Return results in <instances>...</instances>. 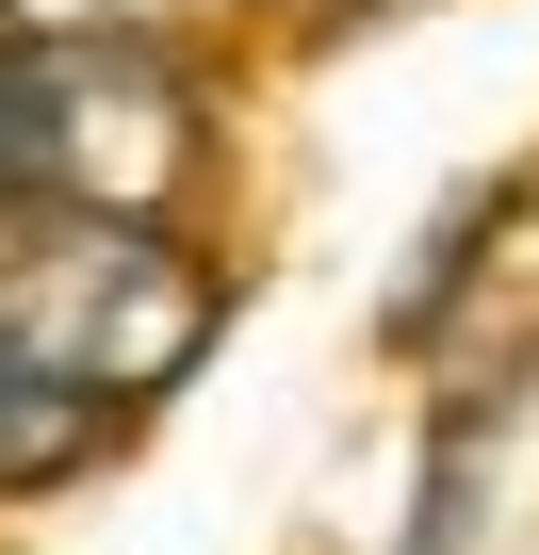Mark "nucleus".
<instances>
[{
	"label": "nucleus",
	"mask_w": 539,
	"mask_h": 555,
	"mask_svg": "<svg viewBox=\"0 0 539 555\" xmlns=\"http://www.w3.org/2000/svg\"><path fill=\"white\" fill-rule=\"evenodd\" d=\"M229 327V278L196 229H115V212H50L17 196L0 212V360L34 392H66L82 425L164 409Z\"/></svg>",
	"instance_id": "nucleus-1"
},
{
	"label": "nucleus",
	"mask_w": 539,
	"mask_h": 555,
	"mask_svg": "<svg viewBox=\"0 0 539 555\" xmlns=\"http://www.w3.org/2000/svg\"><path fill=\"white\" fill-rule=\"evenodd\" d=\"M213 180H229V82H213V50L34 34V196H50V212L196 229Z\"/></svg>",
	"instance_id": "nucleus-2"
},
{
	"label": "nucleus",
	"mask_w": 539,
	"mask_h": 555,
	"mask_svg": "<svg viewBox=\"0 0 539 555\" xmlns=\"http://www.w3.org/2000/svg\"><path fill=\"white\" fill-rule=\"evenodd\" d=\"M82 457H115V425H82L66 392H34L17 360H0V506H34V490H66Z\"/></svg>",
	"instance_id": "nucleus-3"
},
{
	"label": "nucleus",
	"mask_w": 539,
	"mask_h": 555,
	"mask_svg": "<svg viewBox=\"0 0 539 555\" xmlns=\"http://www.w3.org/2000/svg\"><path fill=\"white\" fill-rule=\"evenodd\" d=\"M229 0H17V34H147V50H213Z\"/></svg>",
	"instance_id": "nucleus-4"
},
{
	"label": "nucleus",
	"mask_w": 539,
	"mask_h": 555,
	"mask_svg": "<svg viewBox=\"0 0 539 555\" xmlns=\"http://www.w3.org/2000/svg\"><path fill=\"white\" fill-rule=\"evenodd\" d=\"M34 196V34L0 17V212Z\"/></svg>",
	"instance_id": "nucleus-5"
},
{
	"label": "nucleus",
	"mask_w": 539,
	"mask_h": 555,
	"mask_svg": "<svg viewBox=\"0 0 539 555\" xmlns=\"http://www.w3.org/2000/svg\"><path fill=\"white\" fill-rule=\"evenodd\" d=\"M0 17H17V0H0Z\"/></svg>",
	"instance_id": "nucleus-6"
}]
</instances>
